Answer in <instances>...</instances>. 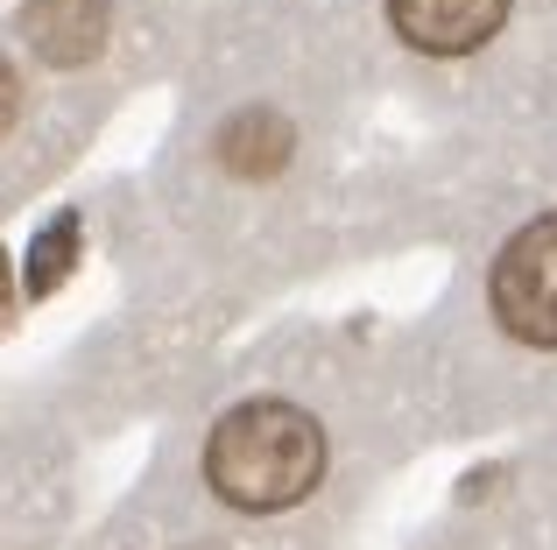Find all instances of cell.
Wrapping results in <instances>:
<instances>
[{
    "instance_id": "5b68a950",
    "label": "cell",
    "mask_w": 557,
    "mask_h": 550,
    "mask_svg": "<svg viewBox=\"0 0 557 550\" xmlns=\"http://www.w3.org/2000/svg\"><path fill=\"white\" fill-rule=\"evenodd\" d=\"M289 149H297V135H289V121L269 113V107H247L219 127V170L240 177V184H269L275 170L289 163Z\"/></svg>"
},
{
    "instance_id": "7a4b0ae2",
    "label": "cell",
    "mask_w": 557,
    "mask_h": 550,
    "mask_svg": "<svg viewBox=\"0 0 557 550\" xmlns=\"http://www.w3.org/2000/svg\"><path fill=\"white\" fill-rule=\"evenodd\" d=\"M487 303L508 339L557 353V212L530 220L487 268Z\"/></svg>"
},
{
    "instance_id": "277c9868",
    "label": "cell",
    "mask_w": 557,
    "mask_h": 550,
    "mask_svg": "<svg viewBox=\"0 0 557 550\" xmlns=\"http://www.w3.org/2000/svg\"><path fill=\"white\" fill-rule=\"evenodd\" d=\"M22 36L36 42L42 64L71 71V64H92L113 36V8L107 0H28L22 8Z\"/></svg>"
},
{
    "instance_id": "ba28073f",
    "label": "cell",
    "mask_w": 557,
    "mask_h": 550,
    "mask_svg": "<svg viewBox=\"0 0 557 550\" xmlns=\"http://www.w3.org/2000/svg\"><path fill=\"white\" fill-rule=\"evenodd\" d=\"M8 303H14V289H8V248H0V325H8Z\"/></svg>"
},
{
    "instance_id": "6da1fadb",
    "label": "cell",
    "mask_w": 557,
    "mask_h": 550,
    "mask_svg": "<svg viewBox=\"0 0 557 550\" xmlns=\"http://www.w3.org/2000/svg\"><path fill=\"white\" fill-rule=\"evenodd\" d=\"M325 473V430L297 402H240L205 438V480L226 509H297Z\"/></svg>"
},
{
    "instance_id": "52a82bcc",
    "label": "cell",
    "mask_w": 557,
    "mask_h": 550,
    "mask_svg": "<svg viewBox=\"0 0 557 550\" xmlns=\"http://www.w3.org/2000/svg\"><path fill=\"white\" fill-rule=\"evenodd\" d=\"M14 113H22V78H14V64L0 57V135L14 127Z\"/></svg>"
},
{
    "instance_id": "8992f818",
    "label": "cell",
    "mask_w": 557,
    "mask_h": 550,
    "mask_svg": "<svg viewBox=\"0 0 557 550\" xmlns=\"http://www.w3.org/2000/svg\"><path fill=\"white\" fill-rule=\"evenodd\" d=\"M71 268H78V212H57V220L36 234V248H28V297L64 289Z\"/></svg>"
},
{
    "instance_id": "3957f363",
    "label": "cell",
    "mask_w": 557,
    "mask_h": 550,
    "mask_svg": "<svg viewBox=\"0 0 557 550\" xmlns=\"http://www.w3.org/2000/svg\"><path fill=\"white\" fill-rule=\"evenodd\" d=\"M388 22L423 57H466L502 36L508 0H388Z\"/></svg>"
}]
</instances>
